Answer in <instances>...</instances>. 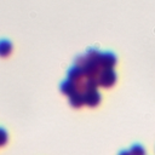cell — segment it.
I'll list each match as a JSON object with an SVG mask.
<instances>
[{"instance_id":"6da1fadb","label":"cell","mask_w":155,"mask_h":155,"mask_svg":"<svg viewBox=\"0 0 155 155\" xmlns=\"http://www.w3.org/2000/svg\"><path fill=\"white\" fill-rule=\"evenodd\" d=\"M98 86L110 88L116 82V73L113 69H102L97 76Z\"/></svg>"},{"instance_id":"7a4b0ae2","label":"cell","mask_w":155,"mask_h":155,"mask_svg":"<svg viewBox=\"0 0 155 155\" xmlns=\"http://www.w3.org/2000/svg\"><path fill=\"white\" fill-rule=\"evenodd\" d=\"M82 97H84V104L90 107V108H94L101 103V93L98 92V90H88L82 92Z\"/></svg>"},{"instance_id":"3957f363","label":"cell","mask_w":155,"mask_h":155,"mask_svg":"<svg viewBox=\"0 0 155 155\" xmlns=\"http://www.w3.org/2000/svg\"><path fill=\"white\" fill-rule=\"evenodd\" d=\"M67 76H68V80L73 81V82L76 85V90H79V87L81 86V84H82L84 80H85L84 71H82L81 67H78V65L71 67V68L68 70Z\"/></svg>"},{"instance_id":"277c9868","label":"cell","mask_w":155,"mask_h":155,"mask_svg":"<svg viewBox=\"0 0 155 155\" xmlns=\"http://www.w3.org/2000/svg\"><path fill=\"white\" fill-rule=\"evenodd\" d=\"M116 64V56L113 52H103L99 54L98 65L101 69H113Z\"/></svg>"},{"instance_id":"5b68a950","label":"cell","mask_w":155,"mask_h":155,"mask_svg":"<svg viewBox=\"0 0 155 155\" xmlns=\"http://www.w3.org/2000/svg\"><path fill=\"white\" fill-rule=\"evenodd\" d=\"M81 69L84 71L85 78H97L98 74H99V71L102 70L97 62L90 61L87 58H86V62L84 63V65L81 67Z\"/></svg>"},{"instance_id":"8992f818","label":"cell","mask_w":155,"mask_h":155,"mask_svg":"<svg viewBox=\"0 0 155 155\" xmlns=\"http://www.w3.org/2000/svg\"><path fill=\"white\" fill-rule=\"evenodd\" d=\"M13 50V45L10 40L7 39H1L0 40V57L1 58H6L12 53Z\"/></svg>"},{"instance_id":"52a82bcc","label":"cell","mask_w":155,"mask_h":155,"mask_svg":"<svg viewBox=\"0 0 155 155\" xmlns=\"http://www.w3.org/2000/svg\"><path fill=\"white\" fill-rule=\"evenodd\" d=\"M69 97V103L73 108H81L84 105V97H82V92L80 91H75L74 93H71Z\"/></svg>"},{"instance_id":"ba28073f","label":"cell","mask_w":155,"mask_h":155,"mask_svg":"<svg viewBox=\"0 0 155 155\" xmlns=\"http://www.w3.org/2000/svg\"><path fill=\"white\" fill-rule=\"evenodd\" d=\"M59 88H61L62 93H64V94H67V96H70L71 93H74L75 91H78V90H76V85H75L73 81L68 80V79L64 80V81L61 84Z\"/></svg>"},{"instance_id":"9c48e42d","label":"cell","mask_w":155,"mask_h":155,"mask_svg":"<svg viewBox=\"0 0 155 155\" xmlns=\"http://www.w3.org/2000/svg\"><path fill=\"white\" fill-rule=\"evenodd\" d=\"M99 54H101V52H99L97 48H88L85 56H86V58H87V59H90V61H93V62H97V63H98Z\"/></svg>"},{"instance_id":"30bf717a","label":"cell","mask_w":155,"mask_h":155,"mask_svg":"<svg viewBox=\"0 0 155 155\" xmlns=\"http://www.w3.org/2000/svg\"><path fill=\"white\" fill-rule=\"evenodd\" d=\"M130 151V155H145V150L142 145L139 144H134L131 147V149L128 150Z\"/></svg>"},{"instance_id":"8fae6325","label":"cell","mask_w":155,"mask_h":155,"mask_svg":"<svg viewBox=\"0 0 155 155\" xmlns=\"http://www.w3.org/2000/svg\"><path fill=\"white\" fill-rule=\"evenodd\" d=\"M7 140H8L7 132H6L4 128H1V127H0V147L5 145V144L7 143Z\"/></svg>"},{"instance_id":"7c38bea8","label":"cell","mask_w":155,"mask_h":155,"mask_svg":"<svg viewBox=\"0 0 155 155\" xmlns=\"http://www.w3.org/2000/svg\"><path fill=\"white\" fill-rule=\"evenodd\" d=\"M85 62H86V56H78L75 58V65L78 67H82Z\"/></svg>"},{"instance_id":"4fadbf2b","label":"cell","mask_w":155,"mask_h":155,"mask_svg":"<svg viewBox=\"0 0 155 155\" xmlns=\"http://www.w3.org/2000/svg\"><path fill=\"white\" fill-rule=\"evenodd\" d=\"M119 155H130V151L128 150H121L119 153Z\"/></svg>"}]
</instances>
